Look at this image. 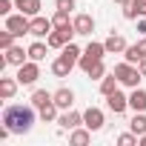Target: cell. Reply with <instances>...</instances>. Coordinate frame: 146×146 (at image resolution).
<instances>
[{
	"mask_svg": "<svg viewBox=\"0 0 146 146\" xmlns=\"http://www.w3.org/2000/svg\"><path fill=\"white\" fill-rule=\"evenodd\" d=\"M35 117H37V109H35V106H20V103H15V106H6V109H3V123L12 129V135H26V132L32 129Z\"/></svg>",
	"mask_w": 146,
	"mask_h": 146,
	"instance_id": "1",
	"label": "cell"
},
{
	"mask_svg": "<svg viewBox=\"0 0 146 146\" xmlns=\"http://www.w3.org/2000/svg\"><path fill=\"white\" fill-rule=\"evenodd\" d=\"M115 75H117V80H120V86H129V89H135L137 83H140V69L135 66V63H129V60H123V63H117L115 66Z\"/></svg>",
	"mask_w": 146,
	"mask_h": 146,
	"instance_id": "2",
	"label": "cell"
},
{
	"mask_svg": "<svg viewBox=\"0 0 146 146\" xmlns=\"http://www.w3.org/2000/svg\"><path fill=\"white\" fill-rule=\"evenodd\" d=\"M103 54H109V52H106V46H103V43H98V40H92V43L83 49V54H80L78 66H80L83 72H89V69H92L98 60H103Z\"/></svg>",
	"mask_w": 146,
	"mask_h": 146,
	"instance_id": "3",
	"label": "cell"
},
{
	"mask_svg": "<svg viewBox=\"0 0 146 146\" xmlns=\"http://www.w3.org/2000/svg\"><path fill=\"white\" fill-rule=\"evenodd\" d=\"M29 26H32V17H29V15H23V12H17V15H9V17H6V29H9L15 37L29 35Z\"/></svg>",
	"mask_w": 146,
	"mask_h": 146,
	"instance_id": "4",
	"label": "cell"
},
{
	"mask_svg": "<svg viewBox=\"0 0 146 146\" xmlns=\"http://www.w3.org/2000/svg\"><path fill=\"white\" fill-rule=\"evenodd\" d=\"M17 80H20V86H32L37 78H40V66H37V60H26L23 66H17V75H15Z\"/></svg>",
	"mask_w": 146,
	"mask_h": 146,
	"instance_id": "5",
	"label": "cell"
},
{
	"mask_svg": "<svg viewBox=\"0 0 146 146\" xmlns=\"http://www.w3.org/2000/svg\"><path fill=\"white\" fill-rule=\"evenodd\" d=\"M52 29H54L52 17L35 15V17H32V26H29V35H32V37H37V40H43V37H49V35H52Z\"/></svg>",
	"mask_w": 146,
	"mask_h": 146,
	"instance_id": "6",
	"label": "cell"
},
{
	"mask_svg": "<svg viewBox=\"0 0 146 146\" xmlns=\"http://www.w3.org/2000/svg\"><path fill=\"white\" fill-rule=\"evenodd\" d=\"M106 106H109V112H115V115H123V112L129 109V95H123L120 89H115L112 95H106Z\"/></svg>",
	"mask_w": 146,
	"mask_h": 146,
	"instance_id": "7",
	"label": "cell"
},
{
	"mask_svg": "<svg viewBox=\"0 0 146 146\" xmlns=\"http://www.w3.org/2000/svg\"><path fill=\"white\" fill-rule=\"evenodd\" d=\"M103 123H106V117H103V112H100L98 106H89V109L83 112V126H86V129L100 132V129H103Z\"/></svg>",
	"mask_w": 146,
	"mask_h": 146,
	"instance_id": "8",
	"label": "cell"
},
{
	"mask_svg": "<svg viewBox=\"0 0 146 146\" xmlns=\"http://www.w3.org/2000/svg\"><path fill=\"white\" fill-rule=\"evenodd\" d=\"M57 123H60V129H78V126H83V112H75V109H63V115L57 117Z\"/></svg>",
	"mask_w": 146,
	"mask_h": 146,
	"instance_id": "9",
	"label": "cell"
},
{
	"mask_svg": "<svg viewBox=\"0 0 146 146\" xmlns=\"http://www.w3.org/2000/svg\"><path fill=\"white\" fill-rule=\"evenodd\" d=\"M75 32L78 35H83V37H92V32H95V17L92 15H86V12H80V15H75Z\"/></svg>",
	"mask_w": 146,
	"mask_h": 146,
	"instance_id": "10",
	"label": "cell"
},
{
	"mask_svg": "<svg viewBox=\"0 0 146 146\" xmlns=\"http://www.w3.org/2000/svg\"><path fill=\"white\" fill-rule=\"evenodd\" d=\"M3 57H6V63L9 66H23L26 63V57H29V49H23V46H12V49H6L3 52Z\"/></svg>",
	"mask_w": 146,
	"mask_h": 146,
	"instance_id": "11",
	"label": "cell"
},
{
	"mask_svg": "<svg viewBox=\"0 0 146 146\" xmlns=\"http://www.w3.org/2000/svg\"><path fill=\"white\" fill-rule=\"evenodd\" d=\"M123 17H126V20L146 17V0H129V3L123 6Z\"/></svg>",
	"mask_w": 146,
	"mask_h": 146,
	"instance_id": "12",
	"label": "cell"
},
{
	"mask_svg": "<svg viewBox=\"0 0 146 146\" xmlns=\"http://www.w3.org/2000/svg\"><path fill=\"white\" fill-rule=\"evenodd\" d=\"M103 46H106V52H109V54H123L129 43L123 40V35H115V32H112V35L103 40Z\"/></svg>",
	"mask_w": 146,
	"mask_h": 146,
	"instance_id": "13",
	"label": "cell"
},
{
	"mask_svg": "<svg viewBox=\"0 0 146 146\" xmlns=\"http://www.w3.org/2000/svg\"><path fill=\"white\" fill-rule=\"evenodd\" d=\"M129 109L132 112H146V89L135 86L132 95H129Z\"/></svg>",
	"mask_w": 146,
	"mask_h": 146,
	"instance_id": "14",
	"label": "cell"
},
{
	"mask_svg": "<svg viewBox=\"0 0 146 146\" xmlns=\"http://www.w3.org/2000/svg\"><path fill=\"white\" fill-rule=\"evenodd\" d=\"M52 98H54L57 109H72V103H75V92H72V89H66V86H60Z\"/></svg>",
	"mask_w": 146,
	"mask_h": 146,
	"instance_id": "15",
	"label": "cell"
},
{
	"mask_svg": "<svg viewBox=\"0 0 146 146\" xmlns=\"http://www.w3.org/2000/svg\"><path fill=\"white\" fill-rule=\"evenodd\" d=\"M17 86H20L17 78H0V98H3V100H12L15 92H17Z\"/></svg>",
	"mask_w": 146,
	"mask_h": 146,
	"instance_id": "16",
	"label": "cell"
},
{
	"mask_svg": "<svg viewBox=\"0 0 146 146\" xmlns=\"http://www.w3.org/2000/svg\"><path fill=\"white\" fill-rule=\"evenodd\" d=\"M69 143H72V146H86V143H92V129H86V126H83V129H80V126L72 129Z\"/></svg>",
	"mask_w": 146,
	"mask_h": 146,
	"instance_id": "17",
	"label": "cell"
},
{
	"mask_svg": "<svg viewBox=\"0 0 146 146\" xmlns=\"http://www.w3.org/2000/svg\"><path fill=\"white\" fill-rule=\"evenodd\" d=\"M40 0H15V9L17 12H23V15H29V17H35V15H40Z\"/></svg>",
	"mask_w": 146,
	"mask_h": 146,
	"instance_id": "18",
	"label": "cell"
},
{
	"mask_svg": "<svg viewBox=\"0 0 146 146\" xmlns=\"http://www.w3.org/2000/svg\"><path fill=\"white\" fill-rule=\"evenodd\" d=\"M52 95H54V92H46V89H35V92H32V106H35V109H43L46 103H52V100H54Z\"/></svg>",
	"mask_w": 146,
	"mask_h": 146,
	"instance_id": "19",
	"label": "cell"
},
{
	"mask_svg": "<svg viewBox=\"0 0 146 146\" xmlns=\"http://www.w3.org/2000/svg\"><path fill=\"white\" fill-rule=\"evenodd\" d=\"M129 129L140 137V135H146V112H135L132 115V120H129Z\"/></svg>",
	"mask_w": 146,
	"mask_h": 146,
	"instance_id": "20",
	"label": "cell"
},
{
	"mask_svg": "<svg viewBox=\"0 0 146 146\" xmlns=\"http://www.w3.org/2000/svg\"><path fill=\"white\" fill-rule=\"evenodd\" d=\"M72 69H75V66H72L66 57H57V60L52 63V75H54V78H69V72H72Z\"/></svg>",
	"mask_w": 146,
	"mask_h": 146,
	"instance_id": "21",
	"label": "cell"
},
{
	"mask_svg": "<svg viewBox=\"0 0 146 146\" xmlns=\"http://www.w3.org/2000/svg\"><path fill=\"white\" fill-rule=\"evenodd\" d=\"M120 86V80H117V75H115V72H112V75H109V72H106V78L100 80V95L106 98V95H112L115 89Z\"/></svg>",
	"mask_w": 146,
	"mask_h": 146,
	"instance_id": "22",
	"label": "cell"
},
{
	"mask_svg": "<svg viewBox=\"0 0 146 146\" xmlns=\"http://www.w3.org/2000/svg\"><path fill=\"white\" fill-rule=\"evenodd\" d=\"M46 49H49V43H43V40H35L32 46H29V60H46Z\"/></svg>",
	"mask_w": 146,
	"mask_h": 146,
	"instance_id": "23",
	"label": "cell"
},
{
	"mask_svg": "<svg viewBox=\"0 0 146 146\" xmlns=\"http://www.w3.org/2000/svg\"><path fill=\"white\" fill-rule=\"evenodd\" d=\"M37 117L43 120V123H52V120H57L60 115H57V103L52 100V103H46L43 109H37Z\"/></svg>",
	"mask_w": 146,
	"mask_h": 146,
	"instance_id": "24",
	"label": "cell"
},
{
	"mask_svg": "<svg viewBox=\"0 0 146 146\" xmlns=\"http://www.w3.org/2000/svg\"><path fill=\"white\" fill-rule=\"evenodd\" d=\"M80 54H83V52H80V49H78L75 43H66V46L60 49V57H66V60H69L72 66H78V60H80Z\"/></svg>",
	"mask_w": 146,
	"mask_h": 146,
	"instance_id": "25",
	"label": "cell"
},
{
	"mask_svg": "<svg viewBox=\"0 0 146 146\" xmlns=\"http://www.w3.org/2000/svg\"><path fill=\"white\" fill-rule=\"evenodd\" d=\"M46 43H49V49H63V46L69 43V37H66L60 29H52V35L46 37Z\"/></svg>",
	"mask_w": 146,
	"mask_h": 146,
	"instance_id": "26",
	"label": "cell"
},
{
	"mask_svg": "<svg viewBox=\"0 0 146 146\" xmlns=\"http://www.w3.org/2000/svg\"><path fill=\"white\" fill-rule=\"evenodd\" d=\"M140 57H143V52L137 49V43H132V46H126V52H123V60H129V63H140Z\"/></svg>",
	"mask_w": 146,
	"mask_h": 146,
	"instance_id": "27",
	"label": "cell"
},
{
	"mask_svg": "<svg viewBox=\"0 0 146 146\" xmlns=\"http://www.w3.org/2000/svg\"><path fill=\"white\" fill-rule=\"evenodd\" d=\"M140 143V137L129 129V132H123V135H117V146H137Z\"/></svg>",
	"mask_w": 146,
	"mask_h": 146,
	"instance_id": "28",
	"label": "cell"
},
{
	"mask_svg": "<svg viewBox=\"0 0 146 146\" xmlns=\"http://www.w3.org/2000/svg\"><path fill=\"white\" fill-rule=\"evenodd\" d=\"M86 75H89L92 80H103V78H106V66H103V60H98V63L86 72Z\"/></svg>",
	"mask_w": 146,
	"mask_h": 146,
	"instance_id": "29",
	"label": "cell"
},
{
	"mask_svg": "<svg viewBox=\"0 0 146 146\" xmlns=\"http://www.w3.org/2000/svg\"><path fill=\"white\" fill-rule=\"evenodd\" d=\"M69 15H72V12H63V9H57V12H54V17H52L54 29H60V26H69V23H72V20H69Z\"/></svg>",
	"mask_w": 146,
	"mask_h": 146,
	"instance_id": "30",
	"label": "cell"
},
{
	"mask_svg": "<svg viewBox=\"0 0 146 146\" xmlns=\"http://www.w3.org/2000/svg\"><path fill=\"white\" fill-rule=\"evenodd\" d=\"M12 46H15V35H12L9 29H6V32H0V49L6 52V49H12Z\"/></svg>",
	"mask_w": 146,
	"mask_h": 146,
	"instance_id": "31",
	"label": "cell"
},
{
	"mask_svg": "<svg viewBox=\"0 0 146 146\" xmlns=\"http://www.w3.org/2000/svg\"><path fill=\"white\" fill-rule=\"evenodd\" d=\"M12 9H15V0H0V15H12Z\"/></svg>",
	"mask_w": 146,
	"mask_h": 146,
	"instance_id": "32",
	"label": "cell"
},
{
	"mask_svg": "<svg viewBox=\"0 0 146 146\" xmlns=\"http://www.w3.org/2000/svg\"><path fill=\"white\" fill-rule=\"evenodd\" d=\"M54 9H63V12H72V9H75V0H54Z\"/></svg>",
	"mask_w": 146,
	"mask_h": 146,
	"instance_id": "33",
	"label": "cell"
},
{
	"mask_svg": "<svg viewBox=\"0 0 146 146\" xmlns=\"http://www.w3.org/2000/svg\"><path fill=\"white\" fill-rule=\"evenodd\" d=\"M137 35H140V37L146 35V20H143V17H137Z\"/></svg>",
	"mask_w": 146,
	"mask_h": 146,
	"instance_id": "34",
	"label": "cell"
},
{
	"mask_svg": "<svg viewBox=\"0 0 146 146\" xmlns=\"http://www.w3.org/2000/svg\"><path fill=\"white\" fill-rule=\"evenodd\" d=\"M137 49H140V52H143V57H146V35L137 40Z\"/></svg>",
	"mask_w": 146,
	"mask_h": 146,
	"instance_id": "35",
	"label": "cell"
},
{
	"mask_svg": "<svg viewBox=\"0 0 146 146\" xmlns=\"http://www.w3.org/2000/svg\"><path fill=\"white\" fill-rule=\"evenodd\" d=\"M137 69H140V75L146 78V57H140V63H137Z\"/></svg>",
	"mask_w": 146,
	"mask_h": 146,
	"instance_id": "36",
	"label": "cell"
},
{
	"mask_svg": "<svg viewBox=\"0 0 146 146\" xmlns=\"http://www.w3.org/2000/svg\"><path fill=\"white\" fill-rule=\"evenodd\" d=\"M140 146H146V135H140Z\"/></svg>",
	"mask_w": 146,
	"mask_h": 146,
	"instance_id": "37",
	"label": "cell"
},
{
	"mask_svg": "<svg viewBox=\"0 0 146 146\" xmlns=\"http://www.w3.org/2000/svg\"><path fill=\"white\" fill-rule=\"evenodd\" d=\"M115 3H120V6H126V3H129V0H115Z\"/></svg>",
	"mask_w": 146,
	"mask_h": 146,
	"instance_id": "38",
	"label": "cell"
}]
</instances>
